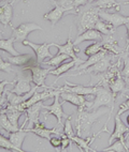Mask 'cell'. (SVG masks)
Masks as SVG:
<instances>
[{"instance_id":"cell-35","label":"cell","mask_w":129,"mask_h":152,"mask_svg":"<svg viewBox=\"0 0 129 152\" xmlns=\"http://www.w3.org/2000/svg\"><path fill=\"white\" fill-rule=\"evenodd\" d=\"M119 57H122L123 62H124V66H123V69H122V75H123L124 77H129V50H128V48H127L126 52L123 53Z\"/></svg>"},{"instance_id":"cell-19","label":"cell","mask_w":129,"mask_h":152,"mask_svg":"<svg viewBox=\"0 0 129 152\" xmlns=\"http://www.w3.org/2000/svg\"><path fill=\"white\" fill-rule=\"evenodd\" d=\"M13 4L14 3L11 2H4V4H1L0 8V23L4 26L8 27L10 26L11 28H13L11 20L13 17Z\"/></svg>"},{"instance_id":"cell-25","label":"cell","mask_w":129,"mask_h":152,"mask_svg":"<svg viewBox=\"0 0 129 152\" xmlns=\"http://www.w3.org/2000/svg\"><path fill=\"white\" fill-rule=\"evenodd\" d=\"M15 42H16V40H15L13 35L9 39H1L0 40V49L11 54L12 56H17V55H19V53L14 48V43Z\"/></svg>"},{"instance_id":"cell-42","label":"cell","mask_w":129,"mask_h":152,"mask_svg":"<svg viewBox=\"0 0 129 152\" xmlns=\"http://www.w3.org/2000/svg\"><path fill=\"white\" fill-rule=\"evenodd\" d=\"M125 26H126V30H127V35H128V37H127V38H129V23H128V24H126V25H125Z\"/></svg>"},{"instance_id":"cell-4","label":"cell","mask_w":129,"mask_h":152,"mask_svg":"<svg viewBox=\"0 0 129 152\" xmlns=\"http://www.w3.org/2000/svg\"><path fill=\"white\" fill-rule=\"evenodd\" d=\"M60 99L63 102H69L72 105L77 106L80 110H91L93 102H89L85 99V95L77 94V93L70 92L63 90L60 93Z\"/></svg>"},{"instance_id":"cell-48","label":"cell","mask_w":129,"mask_h":152,"mask_svg":"<svg viewBox=\"0 0 129 152\" xmlns=\"http://www.w3.org/2000/svg\"><path fill=\"white\" fill-rule=\"evenodd\" d=\"M125 4H129V1H127V2H125Z\"/></svg>"},{"instance_id":"cell-39","label":"cell","mask_w":129,"mask_h":152,"mask_svg":"<svg viewBox=\"0 0 129 152\" xmlns=\"http://www.w3.org/2000/svg\"><path fill=\"white\" fill-rule=\"evenodd\" d=\"M60 136H61V151H65V150H67L68 147H70V144L72 142V140L65 133H63Z\"/></svg>"},{"instance_id":"cell-47","label":"cell","mask_w":129,"mask_h":152,"mask_svg":"<svg viewBox=\"0 0 129 152\" xmlns=\"http://www.w3.org/2000/svg\"><path fill=\"white\" fill-rule=\"evenodd\" d=\"M95 1H96V0H89V3H94Z\"/></svg>"},{"instance_id":"cell-41","label":"cell","mask_w":129,"mask_h":152,"mask_svg":"<svg viewBox=\"0 0 129 152\" xmlns=\"http://www.w3.org/2000/svg\"><path fill=\"white\" fill-rule=\"evenodd\" d=\"M125 145H126L127 151H129V132L125 136Z\"/></svg>"},{"instance_id":"cell-32","label":"cell","mask_w":129,"mask_h":152,"mask_svg":"<svg viewBox=\"0 0 129 152\" xmlns=\"http://www.w3.org/2000/svg\"><path fill=\"white\" fill-rule=\"evenodd\" d=\"M101 50H103L101 41H95L93 44H91V45H88V46L86 47L85 50H84V54H85L87 57H91L93 55L98 54V53L101 52Z\"/></svg>"},{"instance_id":"cell-23","label":"cell","mask_w":129,"mask_h":152,"mask_svg":"<svg viewBox=\"0 0 129 152\" xmlns=\"http://www.w3.org/2000/svg\"><path fill=\"white\" fill-rule=\"evenodd\" d=\"M27 134H28V131H26V130L23 131V129L21 128L18 131H16V132H11V133H9V139H10V140H11L18 149H21L23 152H24L25 150L23 149L22 147H23V142H24Z\"/></svg>"},{"instance_id":"cell-30","label":"cell","mask_w":129,"mask_h":152,"mask_svg":"<svg viewBox=\"0 0 129 152\" xmlns=\"http://www.w3.org/2000/svg\"><path fill=\"white\" fill-rule=\"evenodd\" d=\"M53 3L58 4L59 7L63 8L66 12H70L72 14H77V10L74 7V0H52Z\"/></svg>"},{"instance_id":"cell-43","label":"cell","mask_w":129,"mask_h":152,"mask_svg":"<svg viewBox=\"0 0 129 152\" xmlns=\"http://www.w3.org/2000/svg\"><path fill=\"white\" fill-rule=\"evenodd\" d=\"M124 79H125V82H126L127 86L129 87V77H124Z\"/></svg>"},{"instance_id":"cell-26","label":"cell","mask_w":129,"mask_h":152,"mask_svg":"<svg viewBox=\"0 0 129 152\" xmlns=\"http://www.w3.org/2000/svg\"><path fill=\"white\" fill-rule=\"evenodd\" d=\"M95 29H97L98 31L102 33V34L105 35H110V34H114L116 32V28L111 25L110 23L105 22L103 19H99L98 22H97L96 26H95Z\"/></svg>"},{"instance_id":"cell-20","label":"cell","mask_w":129,"mask_h":152,"mask_svg":"<svg viewBox=\"0 0 129 152\" xmlns=\"http://www.w3.org/2000/svg\"><path fill=\"white\" fill-rule=\"evenodd\" d=\"M53 4H54V8L49 12L44 14L43 18L45 20H49L52 24V27H55V25L60 20V18L63 16V14L66 13V10L59 7L58 4H55V3H53Z\"/></svg>"},{"instance_id":"cell-2","label":"cell","mask_w":129,"mask_h":152,"mask_svg":"<svg viewBox=\"0 0 129 152\" xmlns=\"http://www.w3.org/2000/svg\"><path fill=\"white\" fill-rule=\"evenodd\" d=\"M77 35L85 32L86 30L93 29L96 26L99 17V8L93 3H87L86 6L77 9Z\"/></svg>"},{"instance_id":"cell-34","label":"cell","mask_w":129,"mask_h":152,"mask_svg":"<svg viewBox=\"0 0 129 152\" xmlns=\"http://www.w3.org/2000/svg\"><path fill=\"white\" fill-rule=\"evenodd\" d=\"M0 147H2L4 149H7L8 151H16V152H23L21 149H18L15 145L12 142L9 137H4L3 135H0Z\"/></svg>"},{"instance_id":"cell-36","label":"cell","mask_w":129,"mask_h":152,"mask_svg":"<svg viewBox=\"0 0 129 152\" xmlns=\"http://www.w3.org/2000/svg\"><path fill=\"white\" fill-rule=\"evenodd\" d=\"M0 70L1 72H6V73H16L13 68V64L8 60L4 61L2 58L0 59Z\"/></svg>"},{"instance_id":"cell-7","label":"cell","mask_w":129,"mask_h":152,"mask_svg":"<svg viewBox=\"0 0 129 152\" xmlns=\"http://www.w3.org/2000/svg\"><path fill=\"white\" fill-rule=\"evenodd\" d=\"M101 133H109V130H108V124L103 125V128L99 131V132H97V133L94 134L91 137V136H87L86 138H84V137H81V136H79V135H77V136L74 135L73 138H72V142H74V144L77 145L81 151H85V152L98 151V150H95V149H93V148H91V145L93 144L94 140L96 139L97 136H99Z\"/></svg>"},{"instance_id":"cell-1","label":"cell","mask_w":129,"mask_h":152,"mask_svg":"<svg viewBox=\"0 0 129 152\" xmlns=\"http://www.w3.org/2000/svg\"><path fill=\"white\" fill-rule=\"evenodd\" d=\"M108 113V109H99V110H80L77 109L75 121H74V129L77 130V134L81 137H87L94 123L96 120L105 115Z\"/></svg>"},{"instance_id":"cell-14","label":"cell","mask_w":129,"mask_h":152,"mask_svg":"<svg viewBox=\"0 0 129 152\" xmlns=\"http://www.w3.org/2000/svg\"><path fill=\"white\" fill-rule=\"evenodd\" d=\"M129 132V128L121 120V116L116 115L114 117V131L109 138V145L113 144L116 139H122L125 142V136Z\"/></svg>"},{"instance_id":"cell-29","label":"cell","mask_w":129,"mask_h":152,"mask_svg":"<svg viewBox=\"0 0 129 152\" xmlns=\"http://www.w3.org/2000/svg\"><path fill=\"white\" fill-rule=\"evenodd\" d=\"M0 125H1V129L7 131L8 133L16 132V131H18L19 129H21V128H16V126H14V125L12 124L11 121L9 120L6 113H1V115H0Z\"/></svg>"},{"instance_id":"cell-18","label":"cell","mask_w":129,"mask_h":152,"mask_svg":"<svg viewBox=\"0 0 129 152\" xmlns=\"http://www.w3.org/2000/svg\"><path fill=\"white\" fill-rule=\"evenodd\" d=\"M102 38H103V34L97 29L93 28V29L86 30L85 32L77 35V39L73 41V44L77 46L79 44L84 41H102Z\"/></svg>"},{"instance_id":"cell-33","label":"cell","mask_w":129,"mask_h":152,"mask_svg":"<svg viewBox=\"0 0 129 152\" xmlns=\"http://www.w3.org/2000/svg\"><path fill=\"white\" fill-rule=\"evenodd\" d=\"M72 118H73V115H69L68 117H67L66 121H65V123H63V133L66 134L71 140L73 138L74 130H75L73 128V125H72Z\"/></svg>"},{"instance_id":"cell-28","label":"cell","mask_w":129,"mask_h":152,"mask_svg":"<svg viewBox=\"0 0 129 152\" xmlns=\"http://www.w3.org/2000/svg\"><path fill=\"white\" fill-rule=\"evenodd\" d=\"M70 58V56L66 54H60L58 53L57 55L53 56L52 58H49V60L47 61H44L43 64L47 65V66H53V68H56V66H59L60 64H63V62H65L66 60H68Z\"/></svg>"},{"instance_id":"cell-15","label":"cell","mask_w":129,"mask_h":152,"mask_svg":"<svg viewBox=\"0 0 129 152\" xmlns=\"http://www.w3.org/2000/svg\"><path fill=\"white\" fill-rule=\"evenodd\" d=\"M60 93H58L54 96V103L52 105H43V109L49 111V115H53L57 118L58 125L63 124V118L65 117V113L63 109V103L59 101Z\"/></svg>"},{"instance_id":"cell-44","label":"cell","mask_w":129,"mask_h":152,"mask_svg":"<svg viewBox=\"0 0 129 152\" xmlns=\"http://www.w3.org/2000/svg\"><path fill=\"white\" fill-rule=\"evenodd\" d=\"M16 1V0H4V2H11V3H14Z\"/></svg>"},{"instance_id":"cell-11","label":"cell","mask_w":129,"mask_h":152,"mask_svg":"<svg viewBox=\"0 0 129 152\" xmlns=\"http://www.w3.org/2000/svg\"><path fill=\"white\" fill-rule=\"evenodd\" d=\"M71 31H72V28L70 27V29H69V37H68V40H67V42L65 44H58V43H52V46H55L58 48V53H60V54H66L68 55V56H70V58H72L73 60H75L77 62V66H79V65L81 64V63H83L85 60L81 59V58H79L77 56V52H75V45L73 44V42L71 41ZM77 66H74V68H77Z\"/></svg>"},{"instance_id":"cell-27","label":"cell","mask_w":129,"mask_h":152,"mask_svg":"<svg viewBox=\"0 0 129 152\" xmlns=\"http://www.w3.org/2000/svg\"><path fill=\"white\" fill-rule=\"evenodd\" d=\"M93 4L102 10L116 9V11H121V3L116 2V0H96Z\"/></svg>"},{"instance_id":"cell-8","label":"cell","mask_w":129,"mask_h":152,"mask_svg":"<svg viewBox=\"0 0 129 152\" xmlns=\"http://www.w3.org/2000/svg\"><path fill=\"white\" fill-rule=\"evenodd\" d=\"M43 101H40L38 103L33 104L30 107H28L27 110H26V119H25V122L22 124L21 128L24 129L26 126V124L28 123L26 130H29V129L33 128V125L36 124L37 122L40 121V114L42 113V109H43Z\"/></svg>"},{"instance_id":"cell-12","label":"cell","mask_w":129,"mask_h":152,"mask_svg":"<svg viewBox=\"0 0 129 152\" xmlns=\"http://www.w3.org/2000/svg\"><path fill=\"white\" fill-rule=\"evenodd\" d=\"M114 34L110 35H105L103 34V38H102V47H103V52L108 53L110 55H114V56H117L119 57L123 53H125L127 50V48H122L118 45V42L115 40V38L113 37Z\"/></svg>"},{"instance_id":"cell-5","label":"cell","mask_w":129,"mask_h":152,"mask_svg":"<svg viewBox=\"0 0 129 152\" xmlns=\"http://www.w3.org/2000/svg\"><path fill=\"white\" fill-rule=\"evenodd\" d=\"M116 56L114 55H110L107 54L105 58H102L100 61H98L97 63H95L94 65L89 66V68L85 69V70L79 71L77 73L75 74H71L69 76H77V75H84V74H99V73H103L105 71H108L111 68V65L113 64L112 61L113 59L115 58Z\"/></svg>"},{"instance_id":"cell-10","label":"cell","mask_w":129,"mask_h":152,"mask_svg":"<svg viewBox=\"0 0 129 152\" xmlns=\"http://www.w3.org/2000/svg\"><path fill=\"white\" fill-rule=\"evenodd\" d=\"M24 46H29L30 48L33 49V52L36 54V58L39 63H43L44 60L46 58H52L53 55L49 52V47L52 46V43H43V44H36L32 42L25 40L23 42Z\"/></svg>"},{"instance_id":"cell-22","label":"cell","mask_w":129,"mask_h":152,"mask_svg":"<svg viewBox=\"0 0 129 152\" xmlns=\"http://www.w3.org/2000/svg\"><path fill=\"white\" fill-rule=\"evenodd\" d=\"M77 62L75 61V60L72 59L71 61L65 62V63H63V64L59 65V66H56L55 69H52V70H51V72H49V74H51V75L56 76V80L54 83H53L52 86H54V85L56 84V82L58 80V77H59V76L61 75V74L66 73V72H68L69 70H71L72 68L77 66Z\"/></svg>"},{"instance_id":"cell-40","label":"cell","mask_w":129,"mask_h":152,"mask_svg":"<svg viewBox=\"0 0 129 152\" xmlns=\"http://www.w3.org/2000/svg\"><path fill=\"white\" fill-rule=\"evenodd\" d=\"M87 3H89V0H74V7L75 9H80L81 7L86 6Z\"/></svg>"},{"instance_id":"cell-24","label":"cell","mask_w":129,"mask_h":152,"mask_svg":"<svg viewBox=\"0 0 129 152\" xmlns=\"http://www.w3.org/2000/svg\"><path fill=\"white\" fill-rule=\"evenodd\" d=\"M108 53L103 52V50H101V52H99L98 54L96 55H93V56H91V57H88L87 60H85L83 63H81L79 66H77V68H74L77 71H82V70H85V69L89 68V66H91V65H94L95 63H97L98 61H100V60L102 59V58H105V56H107Z\"/></svg>"},{"instance_id":"cell-3","label":"cell","mask_w":129,"mask_h":152,"mask_svg":"<svg viewBox=\"0 0 129 152\" xmlns=\"http://www.w3.org/2000/svg\"><path fill=\"white\" fill-rule=\"evenodd\" d=\"M116 100L113 95L112 91H111L110 88L107 87H102V86H97V92L95 94V100L93 102V105H91V110H97L99 109L101 106H105L110 108V113H109V117L105 124L109 125V121H110V118L112 116V113L114 110V104H115Z\"/></svg>"},{"instance_id":"cell-45","label":"cell","mask_w":129,"mask_h":152,"mask_svg":"<svg viewBox=\"0 0 129 152\" xmlns=\"http://www.w3.org/2000/svg\"><path fill=\"white\" fill-rule=\"evenodd\" d=\"M126 123H127V125L129 126V115H127V117H126Z\"/></svg>"},{"instance_id":"cell-17","label":"cell","mask_w":129,"mask_h":152,"mask_svg":"<svg viewBox=\"0 0 129 152\" xmlns=\"http://www.w3.org/2000/svg\"><path fill=\"white\" fill-rule=\"evenodd\" d=\"M6 60L10 61L13 65H17V66H29V65H32L35 63L38 62L37 58H35L32 55L29 54H19L17 56H11V57H8Z\"/></svg>"},{"instance_id":"cell-46","label":"cell","mask_w":129,"mask_h":152,"mask_svg":"<svg viewBox=\"0 0 129 152\" xmlns=\"http://www.w3.org/2000/svg\"><path fill=\"white\" fill-rule=\"evenodd\" d=\"M126 44H127V45H126V48H128V47H129V38L126 39Z\"/></svg>"},{"instance_id":"cell-38","label":"cell","mask_w":129,"mask_h":152,"mask_svg":"<svg viewBox=\"0 0 129 152\" xmlns=\"http://www.w3.org/2000/svg\"><path fill=\"white\" fill-rule=\"evenodd\" d=\"M49 144H51V146L54 147L55 149L59 150V151H61V136L60 137H51V138L49 139Z\"/></svg>"},{"instance_id":"cell-13","label":"cell","mask_w":129,"mask_h":152,"mask_svg":"<svg viewBox=\"0 0 129 152\" xmlns=\"http://www.w3.org/2000/svg\"><path fill=\"white\" fill-rule=\"evenodd\" d=\"M99 17L105 22L110 23L116 29L129 23V16H124L119 13H109L102 9H99Z\"/></svg>"},{"instance_id":"cell-37","label":"cell","mask_w":129,"mask_h":152,"mask_svg":"<svg viewBox=\"0 0 129 152\" xmlns=\"http://www.w3.org/2000/svg\"><path fill=\"white\" fill-rule=\"evenodd\" d=\"M125 98H126L127 100L119 105V108H118L117 114H116V115H118V116H121V115H123L124 113H126L127 110H129V96L126 94L125 95Z\"/></svg>"},{"instance_id":"cell-31","label":"cell","mask_w":129,"mask_h":152,"mask_svg":"<svg viewBox=\"0 0 129 152\" xmlns=\"http://www.w3.org/2000/svg\"><path fill=\"white\" fill-rule=\"evenodd\" d=\"M100 151H110V152H124V151H127V148H126V145L122 139H116L113 144L109 145L108 148H105V149L100 150Z\"/></svg>"},{"instance_id":"cell-16","label":"cell","mask_w":129,"mask_h":152,"mask_svg":"<svg viewBox=\"0 0 129 152\" xmlns=\"http://www.w3.org/2000/svg\"><path fill=\"white\" fill-rule=\"evenodd\" d=\"M63 90L70 91V92L77 93L81 95H89V94H96L97 92V86H82V85H74L69 82H65V87H63Z\"/></svg>"},{"instance_id":"cell-21","label":"cell","mask_w":129,"mask_h":152,"mask_svg":"<svg viewBox=\"0 0 129 152\" xmlns=\"http://www.w3.org/2000/svg\"><path fill=\"white\" fill-rule=\"evenodd\" d=\"M26 131L36 134L37 136H39V137H41V138H44V139H49L52 134L60 136L61 134L63 133V132L61 133L60 131L58 130V128H56V126L54 129H47L46 126H44V128H32V129H29V130H26Z\"/></svg>"},{"instance_id":"cell-6","label":"cell","mask_w":129,"mask_h":152,"mask_svg":"<svg viewBox=\"0 0 129 152\" xmlns=\"http://www.w3.org/2000/svg\"><path fill=\"white\" fill-rule=\"evenodd\" d=\"M30 70L31 72V77H32V83L39 87H42L44 89H47V88H53V86H46L45 85V79H46L47 75L49 74L52 69H44L42 68L40 63L37 62L32 65H29V66H25Z\"/></svg>"},{"instance_id":"cell-9","label":"cell","mask_w":129,"mask_h":152,"mask_svg":"<svg viewBox=\"0 0 129 152\" xmlns=\"http://www.w3.org/2000/svg\"><path fill=\"white\" fill-rule=\"evenodd\" d=\"M35 30H41L43 31V28L40 27L38 24L36 23H24V24H21L18 27L16 28H12V35H13L16 42H23L26 40V38L28 37V34Z\"/></svg>"}]
</instances>
